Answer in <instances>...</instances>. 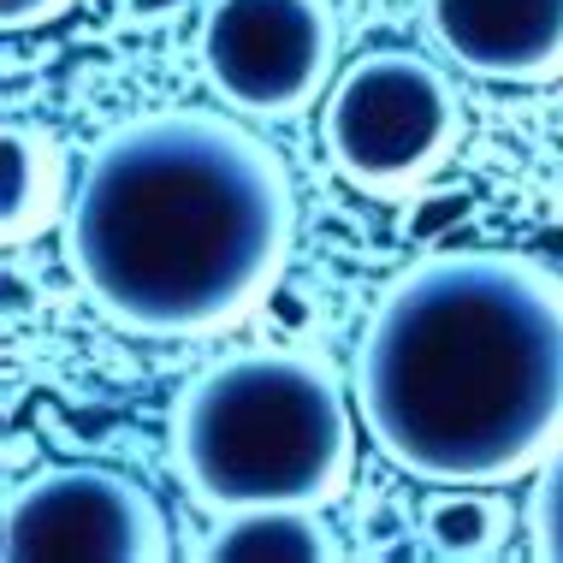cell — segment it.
Listing matches in <instances>:
<instances>
[{
  "mask_svg": "<svg viewBox=\"0 0 563 563\" xmlns=\"http://www.w3.org/2000/svg\"><path fill=\"white\" fill-rule=\"evenodd\" d=\"M59 202H66V190H59L54 136L42 125H24V119H7V131H0V238H36Z\"/></svg>",
  "mask_w": 563,
  "mask_h": 563,
  "instance_id": "cell-9",
  "label": "cell"
},
{
  "mask_svg": "<svg viewBox=\"0 0 563 563\" xmlns=\"http://www.w3.org/2000/svg\"><path fill=\"white\" fill-rule=\"evenodd\" d=\"M339 374L309 350H238L173 409L178 475L208 510L327 505L350 481L356 428Z\"/></svg>",
  "mask_w": 563,
  "mask_h": 563,
  "instance_id": "cell-3",
  "label": "cell"
},
{
  "mask_svg": "<svg viewBox=\"0 0 563 563\" xmlns=\"http://www.w3.org/2000/svg\"><path fill=\"white\" fill-rule=\"evenodd\" d=\"M421 540L439 558H493L510 540V505L486 486H445L421 505Z\"/></svg>",
  "mask_w": 563,
  "mask_h": 563,
  "instance_id": "cell-10",
  "label": "cell"
},
{
  "mask_svg": "<svg viewBox=\"0 0 563 563\" xmlns=\"http://www.w3.org/2000/svg\"><path fill=\"white\" fill-rule=\"evenodd\" d=\"M339 24L327 0H208L202 71L238 113L291 119L332 78Z\"/></svg>",
  "mask_w": 563,
  "mask_h": 563,
  "instance_id": "cell-6",
  "label": "cell"
},
{
  "mask_svg": "<svg viewBox=\"0 0 563 563\" xmlns=\"http://www.w3.org/2000/svg\"><path fill=\"white\" fill-rule=\"evenodd\" d=\"M291 173L250 125L161 108L113 125L66 196V267L125 332L202 339L243 321L285 273Z\"/></svg>",
  "mask_w": 563,
  "mask_h": 563,
  "instance_id": "cell-1",
  "label": "cell"
},
{
  "mask_svg": "<svg viewBox=\"0 0 563 563\" xmlns=\"http://www.w3.org/2000/svg\"><path fill=\"white\" fill-rule=\"evenodd\" d=\"M321 136L332 166L356 190L398 196L445 166L463 136V101L445 66L409 48H374L350 59L344 78L332 84Z\"/></svg>",
  "mask_w": 563,
  "mask_h": 563,
  "instance_id": "cell-4",
  "label": "cell"
},
{
  "mask_svg": "<svg viewBox=\"0 0 563 563\" xmlns=\"http://www.w3.org/2000/svg\"><path fill=\"white\" fill-rule=\"evenodd\" d=\"M428 30L475 78H545L563 66V0H428Z\"/></svg>",
  "mask_w": 563,
  "mask_h": 563,
  "instance_id": "cell-7",
  "label": "cell"
},
{
  "mask_svg": "<svg viewBox=\"0 0 563 563\" xmlns=\"http://www.w3.org/2000/svg\"><path fill=\"white\" fill-rule=\"evenodd\" d=\"M71 0H0V24L7 30H30V24H48L59 19Z\"/></svg>",
  "mask_w": 563,
  "mask_h": 563,
  "instance_id": "cell-12",
  "label": "cell"
},
{
  "mask_svg": "<svg viewBox=\"0 0 563 563\" xmlns=\"http://www.w3.org/2000/svg\"><path fill=\"white\" fill-rule=\"evenodd\" d=\"M350 391L404 475H528L563 439V279L505 250L421 255L379 297Z\"/></svg>",
  "mask_w": 563,
  "mask_h": 563,
  "instance_id": "cell-2",
  "label": "cell"
},
{
  "mask_svg": "<svg viewBox=\"0 0 563 563\" xmlns=\"http://www.w3.org/2000/svg\"><path fill=\"white\" fill-rule=\"evenodd\" d=\"M528 534H534L540 558L563 563V439L540 463V481H534V493H528Z\"/></svg>",
  "mask_w": 563,
  "mask_h": 563,
  "instance_id": "cell-11",
  "label": "cell"
},
{
  "mask_svg": "<svg viewBox=\"0 0 563 563\" xmlns=\"http://www.w3.org/2000/svg\"><path fill=\"white\" fill-rule=\"evenodd\" d=\"M332 528L321 505H243L220 510V528L208 534L202 558L214 563H327Z\"/></svg>",
  "mask_w": 563,
  "mask_h": 563,
  "instance_id": "cell-8",
  "label": "cell"
},
{
  "mask_svg": "<svg viewBox=\"0 0 563 563\" xmlns=\"http://www.w3.org/2000/svg\"><path fill=\"white\" fill-rule=\"evenodd\" d=\"M7 563H161L173 528L136 475L108 463H54L7 493Z\"/></svg>",
  "mask_w": 563,
  "mask_h": 563,
  "instance_id": "cell-5",
  "label": "cell"
}]
</instances>
